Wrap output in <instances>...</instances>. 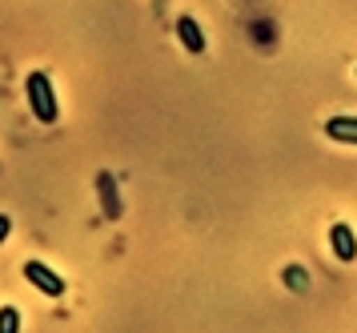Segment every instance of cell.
Here are the masks:
<instances>
[{
    "instance_id": "3957f363",
    "label": "cell",
    "mask_w": 357,
    "mask_h": 333,
    "mask_svg": "<svg viewBox=\"0 0 357 333\" xmlns=\"http://www.w3.org/2000/svg\"><path fill=\"white\" fill-rule=\"evenodd\" d=\"M329 245H333V257H337V261H345V265L357 261V233L349 225H341V221L333 225V229H329Z\"/></svg>"
},
{
    "instance_id": "8992f818",
    "label": "cell",
    "mask_w": 357,
    "mask_h": 333,
    "mask_svg": "<svg viewBox=\"0 0 357 333\" xmlns=\"http://www.w3.org/2000/svg\"><path fill=\"white\" fill-rule=\"evenodd\" d=\"M97 189H100V197H105V213H109V217H121V201H116L113 177L100 173V177H97Z\"/></svg>"
},
{
    "instance_id": "9c48e42d",
    "label": "cell",
    "mask_w": 357,
    "mask_h": 333,
    "mask_svg": "<svg viewBox=\"0 0 357 333\" xmlns=\"http://www.w3.org/2000/svg\"><path fill=\"white\" fill-rule=\"evenodd\" d=\"M8 233H13V221H8V217H4V213H0V241L8 237Z\"/></svg>"
},
{
    "instance_id": "6da1fadb",
    "label": "cell",
    "mask_w": 357,
    "mask_h": 333,
    "mask_svg": "<svg viewBox=\"0 0 357 333\" xmlns=\"http://www.w3.org/2000/svg\"><path fill=\"white\" fill-rule=\"evenodd\" d=\"M24 93H29V109L40 125H56V117H61V105H56V96H52V84L45 73H29L24 80Z\"/></svg>"
},
{
    "instance_id": "277c9868",
    "label": "cell",
    "mask_w": 357,
    "mask_h": 333,
    "mask_svg": "<svg viewBox=\"0 0 357 333\" xmlns=\"http://www.w3.org/2000/svg\"><path fill=\"white\" fill-rule=\"evenodd\" d=\"M325 137L341 145H357V117H329L325 121Z\"/></svg>"
},
{
    "instance_id": "52a82bcc",
    "label": "cell",
    "mask_w": 357,
    "mask_h": 333,
    "mask_svg": "<svg viewBox=\"0 0 357 333\" xmlns=\"http://www.w3.org/2000/svg\"><path fill=\"white\" fill-rule=\"evenodd\" d=\"M0 333H20V309L17 305H4V309H0Z\"/></svg>"
},
{
    "instance_id": "ba28073f",
    "label": "cell",
    "mask_w": 357,
    "mask_h": 333,
    "mask_svg": "<svg viewBox=\"0 0 357 333\" xmlns=\"http://www.w3.org/2000/svg\"><path fill=\"white\" fill-rule=\"evenodd\" d=\"M285 286L297 289V293H305L309 289V273L301 269V265H289V269H285Z\"/></svg>"
},
{
    "instance_id": "5b68a950",
    "label": "cell",
    "mask_w": 357,
    "mask_h": 333,
    "mask_svg": "<svg viewBox=\"0 0 357 333\" xmlns=\"http://www.w3.org/2000/svg\"><path fill=\"white\" fill-rule=\"evenodd\" d=\"M177 32H181V45L189 48V52H205V32H201V24H197L193 16H181L177 20Z\"/></svg>"
},
{
    "instance_id": "7a4b0ae2",
    "label": "cell",
    "mask_w": 357,
    "mask_h": 333,
    "mask_svg": "<svg viewBox=\"0 0 357 333\" xmlns=\"http://www.w3.org/2000/svg\"><path fill=\"white\" fill-rule=\"evenodd\" d=\"M24 277H29L45 297H61V293H65V277H61V273H52L45 261H24Z\"/></svg>"
}]
</instances>
